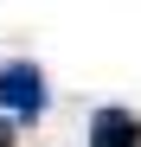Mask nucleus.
I'll return each mask as SVG.
<instances>
[{"mask_svg":"<svg viewBox=\"0 0 141 147\" xmlns=\"http://www.w3.org/2000/svg\"><path fill=\"white\" fill-rule=\"evenodd\" d=\"M45 102H52V83H45V70H39L32 58L0 64V109H7L13 121H39Z\"/></svg>","mask_w":141,"mask_h":147,"instance_id":"nucleus-1","label":"nucleus"},{"mask_svg":"<svg viewBox=\"0 0 141 147\" xmlns=\"http://www.w3.org/2000/svg\"><path fill=\"white\" fill-rule=\"evenodd\" d=\"M90 147H141V115L122 109V102H109L90 115Z\"/></svg>","mask_w":141,"mask_h":147,"instance_id":"nucleus-2","label":"nucleus"},{"mask_svg":"<svg viewBox=\"0 0 141 147\" xmlns=\"http://www.w3.org/2000/svg\"><path fill=\"white\" fill-rule=\"evenodd\" d=\"M0 147H13V115H7V121H0Z\"/></svg>","mask_w":141,"mask_h":147,"instance_id":"nucleus-3","label":"nucleus"}]
</instances>
